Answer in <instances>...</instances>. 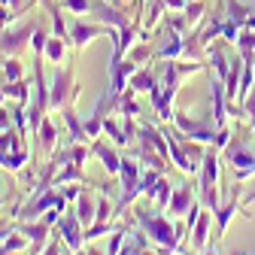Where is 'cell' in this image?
I'll return each instance as SVG.
<instances>
[{
  "mask_svg": "<svg viewBox=\"0 0 255 255\" xmlns=\"http://www.w3.org/2000/svg\"><path fill=\"white\" fill-rule=\"evenodd\" d=\"M134 219L140 222L143 234L158 246V252H161V255H191V252H185L182 243L176 240V225H170L167 216H164L161 210L152 213V210H143V204H134Z\"/></svg>",
  "mask_w": 255,
  "mask_h": 255,
  "instance_id": "obj_1",
  "label": "cell"
},
{
  "mask_svg": "<svg viewBox=\"0 0 255 255\" xmlns=\"http://www.w3.org/2000/svg\"><path fill=\"white\" fill-rule=\"evenodd\" d=\"M79 94V88H73V67L70 70H55L52 76V88H49V110H64L73 98Z\"/></svg>",
  "mask_w": 255,
  "mask_h": 255,
  "instance_id": "obj_2",
  "label": "cell"
},
{
  "mask_svg": "<svg viewBox=\"0 0 255 255\" xmlns=\"http://www.w3.org/2000/svg\"><path fill=\"white\" fill-rule=\"evenodd\" d=\"M55 231L61 234V240H64V246H67L70 252H82L85 249V228H82V222L76 219V213L70 210V213H64L61 219H58V225H55Z\"/></svg>",
  "mask_w": 255,
  "mask_h": 255,
  "instance_id": "obj_3",
  "label": "cell"
},
{
  "mask_svg": "<svg viewBox=\"0 0 255 255\" xmlns=\"http://www.w3.org/2000/svg\"><path fill=\"white\" fill-rule=\"evenodd\" d=\"M34 30H37V24H24V27L3 30V34H0V55H6V58L18 55V52L27 46V40L34 37Z\"/></svg>",
  "mask_w": 255,
  "mask_h": 255,
  "instance_id": "obj_4",
  "label": "cell"
},
{
  "mask_svg": "<svg viewBox=\"0 0 255 255\" xmlns=\"http://www.w3.org/2000/svg\"><path fill=\"white\" fill-rule=\"evenodd\" d=\"M240 213V182H237V188H234V195H231V201L228 204H222L213 216H216V240H213V246H222V237L228 234V225H231V219Z\"/></svg>",
  "mask_w": 255,
  "mask_h": 255,
  "instance_id": "obj_5",
  "label": "cell"
},
{
  "mask_svg": "<svg viewBox=\"0 0 255 255\" xmlns=\"http://www.w3.org/2000/svg\"><path fill=\"white\" fill-rule=\"evenodd\" d=\"M116 27H107V24H85V21H73L70 24V40L76 49H85L94 37H113Z\"/></svg>",
  "mask_w": 255,
  "mask_h": 255,
  "instance_id": "obj_6",
  "label": "cell"
},
{
  "mask_svg": "<svg viewBox=\"0 0 255 255\" xmlns=\"http://www.w3.org/2000/svg\"><path fill=\"white\" fill-rule=\"evenodd\" d=\"M18 231L30 240V255H43V249L49 243V231H55V228H49L43 219H37V222H21Z\"/></svg>",
  "mask_w": 255,
  "mask_h": 255,
  "instance_id": "obj_7",
  "label": "cell"
},
{
  "mask_svg": "<svg viewBox=\"0 0 255 255\" xmlns=\"http://www.w3.org/2000/svg\"><path fill=\"white\" fill-rule=\"evenodd\" d=\"M140 176H143L140 164L134 161L131 155H125V158H122V167H119V188H122V191H137V195H143Z\"/></svg>",
  "mask_w": 255,
  "mask_h": 255,
  "instance_id": "obj_8",
  "label": "cell"
},
{
  "mask_svg": "<svg viewBox=\"0 0 255 255\" xmlns=\"http://www.w3.org/2000/svg\"><path fill=\"white\" fill-rule=\"evenodd\" d=\"M210 98H213V125L216 128H225L228 125V94H225V82H216L213 79V85H210Z\"/></svg>",
  "mask_w": 255,
  "mask_h": 255,
  "instance_id": "obj_9",
  "label": "cell"
},
{
  "mask_svg": "<svg viewBox=\"0 0 255 255\" xmlns=\"http://www.w3.org/2000/svg\"><path fill=\"white\" fill-rule=\"evenodd\" d=\"M195 201H198L195 185H191V182H182L179 188H173V198H170V204H167V216H185Z\"/></svg>",
  "mask_w": 255,
  "mask_h": 255,
  "instance_id": "obj_10",
  "label": "cell"
},
{
  "mask_svg": "<svg viewBox=\"0 0 255 255\" xmlns=\"http://www.w3.org/2000/svg\"><path fill=\"white\" fill-rule=\"evenodd\" d=\"M91 155H98V158H101V164H104V170H107L110 176H119L122 158H119V152H116L110 143H104V140H94V143H91Z\"/></svg>",
  "mask_w": 255,
  "mask_h": 255,
  "instance_id": "obj_11",
  "label": "cell"
},
{
  "mask_svg": "<svg viewBox=\"0 0 255 255\" xmlns=\"http://www.w3.org/2000/svg\"><path fill=\"white\" fill-rule=\"evenodd\" d=\"M91 12H94V18L104 21L107 27H125L128 24V18L113 3H107V0H91Z\"/></svg>",
  "mask_w": 255,
  "mask_h": 255,
  "instance_id": "obj_12",
  "label": "cell"
},
{
  "mask_svg": "<svg viewBox=\"0 0 255 255\" xmlns=\"http://www.w3.org/2000/svg\"><path fill=\"white\" fill-rule=\"evenodd\" d=\"M225 155H228V161H231V167L234 170H246V167H255V149H252V143H231L228 149H225Z\"/></svg>",
  "mask_w": 255,
  "mask_h": 255,
  "instance_id": "obj_13",
  "label": "cell"
},
{
  "mask_svg": "<svg viewBox=\"0 0 255 255\" xmlns=\"http://www.w3.org/2000/svg\"><path fill=\"white\" fill-rule=\"evenodd\" d=\"M198 185H219V149L207 146L204 158H201V179Z\"/></svg>",
  "mask_w": 255,
  "mask_h": 255,
  "instance_id": "obj_14",
  "label": "cell"
},
{
  "mask_svg": "<svg viewBox=\"0 0 255 255\" xmlns=\"http://www.w3.org/2000/svg\"><path fill=\"white\" fill-rule=\"evenodd\" d=\"M37 140H40V152L46 158H52L58 152V128L52 125L49 116H43V125H40V131H37Z\"/></svg>",
  "mask_w": 255,
  "mask_h": 255,
  "instance_id": "obj_15",
  "label": "cell"
},
{
  "mask_svg": "<svg viewBox=\"0 0 255 255\" xmlns=\"http://www.w3.org/2000/svg\"><path fill=\"white\" fill-rule=\"evenodd\" d=\"M113 113H119L122 119H134L140 113V107H137V91L131 85H128L119 98H113Z\"/></svg>",
  "mask_w": 255,
  "mask_h": 255,
  "instance_id": "obj_16",
  "label": "cell"
},
{
  "mask_svg": "<svg viewBox=\"0 0 255 255\" xmlns=\"http://www.w3.org/2000/svg\"><path fill=\"white\" fill-rule=\"evenodd\" d=\"M210 210L204 207V213L198 216V222H195V228H191V246H195L198 252H204L207 246H210Z\"/></svg>",
  "mask_w": 255,
  "mask_h": 255,
  "instance_id": "obj_17",
  "label": "cell"
},
{
  "mask_svg": "<svg viewBox=\"0 0 255 255\" xmlns=\"http://www.w3.org/2000/svg\"><path fill=\"white\" fill-rule=\"evenodd\" d=\"M67 182H79V185H88V176L82 173V167H76V164H61L58 167V173L52 176V185L55 188H61V185H67Z\"/></svg>",
  "mask_w": 255,
  "mask_h": 255,
  "instance_id": "obj_18",
  "label": "cell"
},
{
  "mask_svg": "<svg viewBox=\"0 0 255 255\" xmlns=\"http://www.w3.org/2000/svg\"><path fill=\"white\" fill-rule=\"evenodd\" d=\"M76 219L82 222V228H88V225H94V213H98V204H94L91 201V195H88V191L82 188V195L76 198Z\"/></svg>",
  "mask_w": 255,
  "mask_h": 255,
  "instance_id": "obj_19",
  "label": "cell"
},
{
  "mask_svg": "<svg viewBox=\"0 0 255 255\" xmlns=\"http://www.w3.org/2000/svg\"><path fill=\"white\" fill-rule=\"evenodd\" d=\"M3 91H6L9 101H15V104H21V107L34 104V101H30V85H27L24 79H18V82H3Z\"/></svg>",
  "mask_w": 255,
  "mask_h": 255,
  "instance_id": "obj_20",
  "label": "cell"
},
{
  "mask_svg": "<svg viewBox=\"0 0 255 255\" xmlns=\"http://www.w3.org/2000/svg\"><path fill=\"white\" fill-rule=\"evenodd\" d=\"M128 85H131L137 94H152V88L158 85V79H155V73L146 67V70H137V73L131 76V82H128Z\"/></svg>",
  "mask_w": 255,
  "mask_h": 255,
  "instance_id": "obj_21",
  "label": "cell"
},
{
  "mask_svg": "<svg viewBox=\"0 0 255 255\" xmlns=\"http://www.w3.org/2000/svg\"><path fill=\"white\" fill-rule=\"evenodd\" d=\"M104 137H110V143H116V146H131V140H128V134H125V128L113 119V116H107V122H104Z\"/></svg>",
  "mask_w": 255,
  "mask_h": 255,
  "instance_id": "obj_22",
  "label": "cell"
},
{
  "mask_svg": "<svg viewBox=\"0 0 255 255\" xmlns=\"http://www.w3.org/2000/svg\"><path fill=\"white\" fill-rule=\"evenodd\" d=\"M161 170H155V167H146L143 176H140V185H143V198L146 201H155V191H158V182H161Z\"/></svg>",
  "mask_w": 255,
  "mask_h": 255,
  "instance_id": "obj_23",
  "label": "cell"
},
{
  "mask_svg": "<svg viewBox=\"0 0 255 255\" xmlns=\"http://www.w3.org/2000/svg\"><path fill=\"white\" fill-rule=\"evenodd\" d=\"M43 55H46L52 64H64V58H67V40H61V37H49V40H46Z\"/></svg>",
  "mask_w": 255,
  "mask_h": 255,
  "instance_id": "obj_24",
  "label": "cell"
},
{
  "mask_svg": "<svg viewBox=\"0 0 255 255\" xmlns=\"http://www.w3.org/2000/svg\"><path fill=\"white\" fill-rule=\"evenodd\" d=\"M207 61L213 64V67H216V73H219V79H222V82H225V79H228V70H231V64L225 61V52H222L219 46H216V49H213V46H207Z\"/></svg>",
  "mask_w": 255,
  "mask_h": 255,
  "instance_id": "obj_25",
  "label": "cell"
},
{
  "mask_svg": "<svg viewBox=\"0 0 255 255\" xmlns=\"http://www.w3.org/2000/svg\"><path fill=\"white\" fill-rule=\"evenodd\" d=\"M198 198H201V204L210 213H216L222 207V201H219V185H198Z\"/></svg>",
  "mask_w": 255,
  "mask_h": 255,
  "instance_id": "obj_26",
  "label": "cell"
},
{
  "mask_svg": "<svg viewBox=\"0 0 255 255\" xmlns=\"http://www.w3.org/2000/svg\"><path fill=\"white\" fill-rule=\"evenodd\" d=\"M27 246H30V240H27L21 231H12L3 243H0V255H6V252H24Z\"/></svg>",
  "mask_w": 255,
  "mask_h": 255,
  "instance_id": "obj_27",
  "label": "cell"
},
{
  "mask_svg": "<svg viewBox=\"0 0 255 255\" xmlns=\"http://www.w3.org/2000/svg\"><path fill=\"white\" fill-rule=\"evenodd\" d=\"M49 12H52V37H61V40L70 43V30H67V24H64V12L55 3H49Z\"/></svg>",
  "mask_w": 255,
  "mask_h": 255,
  "instance_id": "obj_28",
  "label": "cell"
},
{
  "mask_svg": "<svg viewBox=\"0 0 255 255\" xmlns=\"http://www.w3.org/2000/svg\"><path fill=\"white\" fill-rule=\"evenodd\" d=\"M116 228H119L116 222H94V225L85 228V243H94L98 237H107V234H113Z\"/></svg>",
  "mask_w": 255,
  "mask_h": 255,
  "instance_id": "obj_29",
  "label": "cell"
},
{
  "mask_svg": "<svg viewBox=\"0 0 255 255\" xmlns=\"http://www.w3.org/2000/svg\"><path fill=\"white\" fill-rule=\"evenodd\" d=\"M3 79H6V82H18V79H24V64L18 61V55H12V58L3 61Z\"/></svg>",
  "mask_w": 255,
  "mask_h": 255,
  "instance_id": "obj_30",
  "label": "cell"
},
{
  "mask_svg": "<svg viewBox=\"0 0 255 255\" xmlns=\"http://www.w3.org/2000/svg\"><path fill=\"white\" fill-rule=\"evenodd\" d=\"M170 198H173V182L161 176V182H158V191H155V207H158V210H167Z\"/></svg>",
  "mask_w": 255,
  "mask_h": 255,
  "instance_id": "obj_31",
  "label": "cell"
},
{
  "mask_svg": "<svg viewBox=\"0 0 255 255\" xmlns=\"http://www.w3.org/2000/svg\"><path fill=\"white\" fill-rule=\"evenodd\" d=\"M64 9H70L73 15H88L91 12V0H58Z\"/></svg>",
  "mask_w": 255,
  "mask_h": 255,
  "instance_id": "obj_32",
  "label": "cell"
},
{
  "mask_svg": "<svg viewBox=\"0 0 255 255\" xmlns=\"http://www.w3.org/2000/svg\"><path fill=\"white\" fill-rule=\"evenodd\" d=\"M152 58H155V49H152V46H143V43L131 46V61H134V64H146V61H152Z\"/></svg>",
  "mask_w": 255,
  "mask_h": 255,
  "instance_id": "obj_33",
  "label": "cell"
},
{
  "mask_svg": "<svg viewBox=\"0 0 255 255\" xmlns=\"http://www.w3.org/2000/svg\"><path fill=\"white\" fill-rule=\"evenodd\" d=\"M231 146V128L225 125V128H216V140H213V149H219V152H225Z\"/></svg>",
  "mask_w": 255,
  "mask_h": 255,
  "instance_id": "obj_34",
  "label": "cell"
},
{
  "mask_svg": "<svg viewBox=\"0 0 255 255\" xmlns=\"http://www.w3.org/2000/svg\"><path fill=\"white\" fill-rule=\"evenodd\" d=\"M201 15H204V0H191V3L185 6V18H188V27H191V24H198V21H201Z\"/></svg>",
  "mask_w": 255,
  "mask_h": 255,
  "instance_id": "obj_35",
  "label": "cell"
},
{
  "mask_svg": "<svg viewBox=\"0 0 255 255\" xmlns=\"http://www.w3.org/2000/svg\"><path fill=\"white\" fill-rule=\"evenodd\" d=\"M46 40H49V37H46V30H40V27H37V30H34V37H30L34 55H43V49H46Z\"/></svg>",
  "mask_w": 255,
  "mask_h": 255,
  "instance_id": "obj_36",
  "label": "cell"
},
{
  "mask_svg": "<svg viewBox=\"0 0 255 255\" xmlns=\"http://www.w3.org/2000/svg\"><path fill=\"white\" fill-rule=\"evenodd\" d=\"M237 46H240V49H246V52H255V34H249V30H240Z\"/></svg>",
  "mask_w": 255,
  "mask_h": 255,
  "instance_id": "obj_37",
  "label": "cell"
},
{
  "mask_svg": "<svg viewBox=\"0 0 255 255\" xmlns=\"http://www.w3.org/2000/svg\"><path fill=\"white\" fill-rule=\"evenodd\" d=\"M12 110H3V107H0V134H3V131H12Z\"/></svg>",
  "mask_w": 255,
  "mask_h": 255,
  "instance_id": "obj_38",
  "label": "cell"
},
{
  "mask_svg": "<svg viewBox=\"0 0 255 255\" xmlns=\"http://www.w3.org/2000/svg\"><path fill=\"white\" fill-rule=\"evenodd\" d=\"M161 3L170 9V12H185V6H188V0H161Z\"/></svg>",
  "mask_w": 255,
  "mask_h": 255,
  "instance_id": "obj_39",
  "label": "cell"
},
{
  "mask_svg": "<svg viewBox=\"0 0 255 255\" xmlns=\"http://www.w3.org/2000/svg\"><path fill=\"white\" fill-rule=\"evenodd\" d=\"M79 255H107V252H101V249H94L91 243H85V249H82Z\"/></svg>",
  "mask_w": 255,
  "mask_h": 255,
  "instance_id": "obj_40",
  "label": "cell"
},
{
  "mask_svg": "<svg viewBox=\"0 0 255 255\" xmlns=\"http://www.w3.org/2000/svg\"><path fill=\"white\" fill-rule=\"evenodd\" d=\"M9 234H12V225H0V243H3Z\"/></svg>",
  "mask_w": 255,
  "mask_h": 255,
  "instance_id": "obj_41",
  "label": "cell"
},
{
  "mask_svg": "<svg viewBox=\"0 0 255 255\" xmlns=\"http://www.w3.org/2000/svg\"><path fill=\"white\" fill-rule=\"evenodd\" d=\"M243 27H246V30H255V12H252V15L246 18V24H243Z\"/></svg>",
  "mask_w": 255,
  "mask_h": 255,
  "instance_id": "obj_42",
  "label": "cell"
},
{
  "mask_svg": "<svg viewBox=\"0 0 255 255\" xmlns=\"http://www.w3.org/2000/svg\"><path fill=\"white\" fill-rule=\"evenodd\" d=\"M3 101H6V91H3V82H0V107H3Z\"/></svg>",
  "mask_w": 255,
  "mask_h": 255,
  "instance_id": "obj_43",
  "label": "cell"
},
{
  "mask_svg": "<svg viewBox=\"0 0 255 255\" xmlns=\"http://www.w3.org/2000/svg\"><path fill=\"white\" fill-rule=\"evenodd\" d=\"M137 255H161V252H146V249H143V252H137Z\"/></svg>",
  "mask_w": 255,
  "mask_h": 255,
  "instance_id": "obj_44",
  "label": "cell"
},
{
  "mask_svg": "<svg viewBox=\"0 0 255 255\" xmlns=\"http://www.w3.org/2000/svg\"><path fill=\"white\" fill-rule=\"evenodd\" d=\"M6 255H21V252H6Z\"/></svg>",
  "mask_w": 255,
  "mask_h": 255,
  "instance_id": "obj_45",
  "label": "cell"
},
{
  "mask_svg": "<svg viewBox=\"0 0 255 255\" xmlns=\"http://www.w3.org/2000/svg\"><path fill=\"white\" fill-rule=\"evenodd\" d=\"M252 140H255V128H252Z\"/></svg>",
  "mask_w": 255,
  "mask_h": 255,
  "instance_id": "obj_46",
  "label": "cell"
},
{
  "mask_svg": "<svg viewBox=\"0 0 255 255\" xmlns=\"http://www.w3.org/2000/svg\"><path fill=\"white\" fill-rule=\"evenodd\" d=\"M252 12H255V0H252Z\"/></svg>",
  "mask_w": 255,
  "mask_h": 255,
  "instance_id": "obj_47",
  "label": "cell"
}]
</instances>
